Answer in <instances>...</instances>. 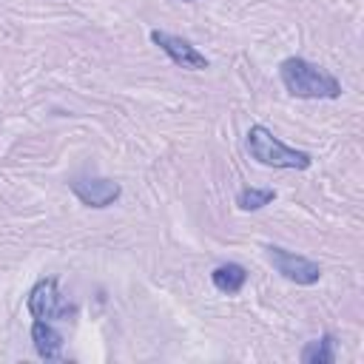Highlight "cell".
<instances>
[{"mask_svg": "<svg viewBox=\"0 0 364 364\" xmlns=\"http://www.w3.org/2000/svg\"><path fill=\"white\" fill-rule=\"evenodd\" d=\"M182 3H193V0H182Z\"/></svg>", "mask_w": 364, "mask_h": 364, "instance_id": "8fae6325", "label": "cell"}, {"mask_svg": "<svg viewBox=\"0 0 364 364\" xmlns=\"http://www.w3.org/2000/svg\"><path fill=\"white\" fill-rule=\"evenodd\" d=\"M267 259H270V264H273L287 282H296V284L310 287V284H316V282L321 279L318 262H313V259H307V256H301V253L284 250V247H279V245H267Z\"/></svg>", "mask_w": 364, "mask_h": 364, "instance_id": "277c9868", "label": "cell"}, {"mask_svg": "<svg viewBox=\"0 0 364 364\" xmlns=\"http://www.w3.org/2000/svg\"><path fill=\"white\" fill-rule=\"evenodd\" d=\"M26 304H28V313L34 318H46V321H51V318L68 321L71 316H77V304H71V301H65L60 296L57 279H40L28 290V301Z\"/></svg>", "mask_w": 364, "mask_h": 364, "instance_id": "3957f363", "label": "cell"}, {"mask_svg": "<svg viewBox=\"0 0 364 364\" xmlns=\"http://www.w3.org/2000/svg\"><path fill=\"white\" fill-rule=\"evenodd\" d=\"M31 341H34L37 355L46 358V361H57L63 355V336L46 318H34V324H31Z\"/></svg>", "mask_w": 364, "mask_h": 364, "instance_id": "52a82bcc", "label": "cell"}, {"mask_svg": "<svg viewBox=\"0 0 364 364\" xmlns=\"http://www.w3.org/2000/svg\"><path fill=\"white\" fill-rule=\"evenodd\" d=\"M210 282H213V287H216L219 293L233 296V293H239V290L247 284V270H245L239 262H225V264L213 267Z\"/></svg>", "mask_w": 364, "mask_h": 364, "instance_id": "ba28073f", "label": "cell"}, {"mask_svg": "<svg viewBox=\"0 0 364 364\" xmlns=\"http://www.w3.org/2000/svg\"><path fill=\"white\" fill-rule=\"evenodd\" d=\"M301 364H333L336 361V336L324 333L316 341H307L301 347Z\"/></svg>", "mask_w": 364, "mask_h": 364, "instance_id": "9c48e42d", "label": "cell"}, {"mask_svg": "<svg viewBox=\"0 0 364 364\" xmlns=\"http://www.w3.org/2000/svg\"><path fill=\"white\" fill-rule=\"evenodd\" d=\"M151 43L154 46H159V51H165L168 57H171V63L173 65H179V68H188V71H202V68H208L210 63H208V57L191 43V40H185V37H179V34H168V31H159V28H154L151 31Z\"/></svg>", "mask_w": 364, "mask_h": 364, "instance_id": "5b68a950", "label": "cell"}, {"mask_svg": "<svg viewBox=\"0 0 364 364\" xmlns=\"http://www.w3.org/2000/svg\"><path fill=\"white\" fill-rule=\"evenodd\" d=\"M68 188H71V193H74L82 205L97 208V210L114 205V202L122 196V185L114 182V179H105V176H74V179L68 182Z\"/></svg>", "mask_w": 364, "mask_h": 364, "instance_id": "8992f818", "label": "cell"}, {"mask_svg": "<svg viewBox=\"0 0 364 364\" xmlns=\"http://www.w3.org/2000/svg\"><path fill=\"white\" fill-rule=\"evenodd\" d=\"M279 77L287 94L299 100H338L341 82L327 74L321 65L304 60V57H287L279 63Z\"/></svg>", "mask_w": 364, "mask_h": 364, "instance_id": "6da1fadb", "label": "cell"}, {"mask_svg": "<svg viewBox=\"0 0 364 364\" xmlns=\"http://www.w3.org/2000/svg\"><path fill=\"white\" fill-rule=\"evenodd\" d=\"M276 199L273 188H242L236 193V205L239 210H262L264 205H270Z\"/></svg>", "mask_w": 364, "mask_h": 364, "instance_id": "30bf717a", "label": "cell"}, {"mask_svg": "<svg viewBox=\"0 0 364 364\" xmlns=\"http://www.w3.org/2000/svg\"><path fill=\"white\" fill-rule=\"evenodd\" d=\"M245 145H247V154H250L259 165H267V168L304 171V168L313 165V156H310L307 151H299V148L284 145L267 125H250Z\"/></svg>", "mask_w": 364, "mask_h": 364, "instance_id": "7a4b0ae2", "label": "cell"}]
</instances>
